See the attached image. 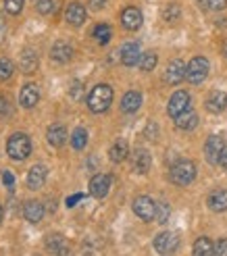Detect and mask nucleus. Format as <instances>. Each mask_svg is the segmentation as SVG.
<instances>
[{
  "label": "nucleus",
  "mask_w": 227,
  "mask_h": 256,
  "mask_svg": "<svg viewBox=\"0 0 227 256\" xmlns=\"http://www.w3.org/2000/svg\"><path fill=\"white\" fill-rule=\"evenodd\" d=\"M38 65H40V60H38V52L34 48H23V52L19 56V67L23 73H34L38 71Z\"/></svg>",
  "instance_id": "obj_18"
},
{
  "label": "nucleus",
  "mask_w": 227,
  "mask_h": 256,
  "mask_svg": "<svg viewBox=\"0 0 227 256\" xmlns=\"http://www.w3.org/2000/svg\"><path fill=\"white\" fill-rule=\"evenodd\" d=\"M46 182V167L44 164H34L28 173V188L30 190H40Z\"/></svg>",
  "instance_id": "obj_20"
},
{
  "label": "nucleus",
  "mask_w": 227,
  "mask_h": 256,
  "mask_svg": "<svg viewBox=\"0 0 227 256\" xmlns=\"http://www.w3.org/2000/svg\"><path fill=\"white\" fill-rule=\"evenodd\" d=\"M71 56H73V48L67 42H54L52 48H50V58H52L54 62H58V65L69 62Z\"/></svg>",
  "instance_id": "obj_15"
},
{
  "label": "nucleus",
  "mask_w": 227,
  "mask_h": 256,
  "mask_svg": "<svg viewBox=\"0 0 227 256\" xmlns=\"http://www.w3.org/2000/svg\"><path fill=\"white\" fill-rule=\"evenodd\" d=\"M67 130L62 125H50L48 127V132H46V140H48V144L50 146H54V148H60L62 144L67 142Z\"/></svg>",
  "instance_id": "obj_19"
},
{
  "label": "nucleus",
  "mask_w": 227,
  "mask_h": 256,
  "mask_svg": "<svg viewBox=\"0 0 227 256\" xmlns=\"http://www.w3.org/2000/svg\"><path fill=\"white\" fill-rule=\"evenodd\" d=\"M110 184H112L110 175H104V173L94 175L92 182H90V194L94 198H104L108 194V190H110Z\"/></svg>",
  "instance_id": "obj_13"
},
{
  "label": "nucleus",
  "mask_w": 227,
  "mask_h": 256,
  "mask_svg": "<svg viewBox=\"0 0 227 256\" xmlns=\"http://www.w3.org/2000/svg\"><path fill=\"white\" fill-rule=\"evenodd\" d=\"M92 36H94V40L98 42V44H108L110 42V38H112V30H110V25H106V23H98L96 28H94V32H92Z\"/></svg>",
  "instance_id": "obj_27"
},
{
  "label": "nucleus",
  "mask_w": 227,
  "mask_h": 256,
  "mask_svg": "<svg viewBox=\"0 0 227 256\" xmlns=\"http://www.w3.org/2000/svg\"><path fill=\"white\" fill-rule=\"evenodd\" d=\"M82 198V194H75V196H71V198H67V206H75L78 204V200Z\"/></svg>",
  "instance_id": "obj_43"
},
{
  "label": "nucleus",
  "mask_w": 227,
  "mask_h": 256,
  "mask_svg": "<svg viewBox=\"0 0 227 256\" xmlns=\"http://www.w3.org/2000/svg\"><path fill=\"white\" fill-rule=\"evenodd\" d=\"M6 152L12 160H25L32 154V140L25 134H12L6 142Z\"/></svg>",
  "instance_id": "obj_2"
},
{
  "label": "nucleus",
  "mask_w": 227,
  "mask_h": 256,
  "mask_svg": "<svg viewBox=\"0 0 227 256\" xmlns=\"http://www.w3.org/2000/svg\"><path fill=\"white\" fill-rule=\"evenodd\" d=\"M128 154H130V146H128L125 140H117L108 150V158L112 162H123L125 158H128Z\"/></svg>",
  "instance_id": "obj_25"
},
{
  "label": "nucleus",
  "mask_w": 227,
  "mask_h": 256,
  "mask_svg": "<svg viewBox=\"0 0 227 256\" xmlns=\"http://www.w3.org/2000/svg\"><path fill=\"white\" fill-rule=\"evenodd\" d=\"M67 242H65V238H62L60 234H48L46 236V240H44V246H46V250H50V252H54V254H58V250L65 246Z\"/></svg>",
  "instance_id": "obj_28"
},
{
  "label": "nucleus",
  "mask_w": 227,
  "mask_h": 256,
  "mask_svg": "<svg viewBox=\"0 0 227 256\" xmlns=\"http://www.w3.org/2000/svg\"><path fill=\"white\" fill-rule=\"evenodd\" d=\"M134 212L146 223L152 221L156 216V202L152 198H148V196H138L134 200Z\"/></svg>",
  "instance_id": "obj_6"
},
{
  "label": "nucleus",
  "mask_w": 227,
  "mask_h": 256,
  "mask_svg": "<svg viewBox=\"0 0 227 256\" xmlns=\"http://www.w3.org/2000/svg\"><path fill=\"white\" fill-rule=\"evenodd\" d=\"M44 204L42 202H38V200H28L25 202V206H23V214H25V219H28L30 223H40L44 219Z\"/></svg>",
  "instance_id": "obj_17"
},
{
  "label": "nucleus",
  "mask_w": 227,
  "mask_h": 256,
  "mask_svg": "<svg viewBox=\"0 0 227 256\" xmlns=\"http://www.w3.org/2000/svg\"><path fill=\"white\" fill-rule=\"evenodd\" d=\"M190 104H192V98L188 92H184V90H180V92H175L171 98H169V104H167V112L169 117H180L182 112L190 110Z\"/></svg>",
  "instance_id": "obj_5"
},
{
  "label": "nucleus",
  "mask_w": 227,
  "mask_h": 256,
  "mask_svg": "<svg viewBox=\"0 0 227 256\" xmlns=\"http://www.w3.org/2000/svg\"><path fill=\"white\" fill-rule=\"evenodd\" d=\"M0 221H2V206H0Z\"/></svg>",
  "instance_id": "obj_47"
},
{
  "label": "nucleus",
  "mask_w": 227,
  "mask_h": 256,
  "mask_svg": "<svg viewBox=\"0 0 227 256\" xmlns=\"http://www.w3.org/2000/svg\"><path fill=\"white\" fill-rule=\"evenodd\" d=\"M36 8L42 12V15H50L58 8V2L56 0H36Z\"/></svg>",
  "instance_id": "obj_32"
},
{
  "label": "nucleus",
  "mask_w": 227,
  "mask_h": 256,
  "mask_svg": "<svg viewBox=\"0 0 227 256\" xmlns=\"http://www.w3.org/2000/svg\"><path fill=\"white\" fill-rule=\"evenodd\" d=\"M169 214H171L169 204H167V202H156V216H154V219H156L160 225L169 221Z\"/></svg>",
  "instance_id": "obj_33"
},
{
  "label": "nucleus",
  "mask_w": 227,
  "mask_h": 256,
  "mask_svg": "<svg viewBox=\"0 0 227 256\" xmlns=\"http://www.w3.org/2000/svg\"><path fill=\"white\" fill-rule=\"evenodd\" d=\"M65 21L73 28H80V25L86 21V6L82 2H71L65 10Z\"/></svg>",
  "instance_id": "obj_16"
},
{
  "label": "nucleus",
  "mask_w": 227,
  "mask_h": 256,
  "mask_svg": "<svg viewBox=\"0 0 227 256\" xmlns=\"http://www.w3.org/2000/svg\"><path fill=\"white\" fill-rule=\"evenodd\" d=\"M219 164H221V167H227V146L223 148V152H221V156H219Z\"/></svg>",
  "instance_id": "obj_42"
},
{
  "label": "nucleus",
  "mask_w": 227,
  "mask_h": 256,
  "mask_svg": "<svg viewBox=\"0 0 227 256\" xmlns=\"http://www.w3.org/2000/svg\"><path fill=\"white\" fill-rule=\"evenodd\" d=\"M150 164H152V158H150L148 150H144V148H136V150H134V154H132V167H134V171H136V173H140V175H144V173H148Z\"/></svg>",
  "instance_id": "obj_14"
},
{
  "label": "nucleus",
  "mask_w": 227,
  "mask_h": 256,
  "mask_svg": "<svg viewBox=\"0 0 227 256\" xmlns=\"http://www.w3.org/2000/svg\"><path fill=\"white\" fill-rule=\"evenodd\" d=\"M142 21H144V19H142L140 8H136V6L123 8V12H121V23H123L125 30H130V32L140 30V28H142Z\"/></svg>",
  "instance_id": "obj_10"
},
{
  "label": "nucleus",
  "mask_w": 227,
  "mask_h": 256,
  "mask_svg": "<svg viewBox=\"0 0 227 256\" xmlns=\"http://www.w3.org/2000/svg\"><path fill=\"white\" fill-rule=\"evenodd\" d=\"M110 102H112V88L108 84H98L92 88L90 96H88V108L100 114V112L108 110Z\"/></svg>",
  "instance_id": "obj_1"
},
{
  "label": "nucleus",
  "mask_w": 227,
  "mask_h": 256,
  "mask_svg": "<svg viewBox=\"0 0 227 256\" xmlns=\"http://www.w3.org/2000/svg\"><path fill=\"white\" fill-rule=\"evenodd\" d=\"M215 256H227V238H221L215 246Z\"/></svg>",
  "instance_id": "obj_36"
},
{
  "label": "nucleus",
  "mask_w": 227,
  "mask_h": 256,
  "mask_svg": "<svg viewBox=\"0 0 227 256\" xmlns=\"http://www.w3.org/2000/svg\"><path fill=\"white\" fill-rule=\"evenodd\" d=\"M196 177V164L192 160H180L171 167V182L175 186H188Z\"/></svg>",
  "instance_id": "obj_3"
},
{
  "label": "nucleus",
  "mask_w": 227,
  "mask_h": 256,
  "mask_svg": "<svg viewBox=\"0 0 227 256\" xmlns=\"http://www.w3.org/2000/svg\"><path fill=\"white\" fill-rule=\"evenodd\" d=\"M227 108V94L225 92H210L206 98V110L210 112H223Z\"/></svg>",
  "instance_id": "obj_23"
},
{
  "label": "nucleus",
  "mask_w": 227,
  "mask_h": 256,
  "mask_svg": "<svg viewBox=\"0 0 227 256\" xmlns=\"http://www.w3.org/2000/svg\"><path fill=\"white\" fill-rule=\"evenodd\" d=\"M142 106V94L140 92H128L123 98H121V110L123 112H128V114H132V112H136L138 108Z\"/></svg>",
  "instance_id": "obj_22"
},
{
  "label": "nucleus",
  "mask_w": 227,
  "mask_h": 256,
  "mask_svg": "<svg viewBox=\"0 0 227 256\" xmlns=\"http://www.w3.org/2000/svg\"><path fill=\"white\" fill-rule=\"evenodd\" d=\"M206 6L210 10H223L227 6V0H206Z\"/></svg>",
  "instance_id": "obj_37"
},
{
  "label": "nucleus",
  "mask_w": 227,
  "mask_h": 256,
  "mask_svg": "<svg viewBox=\"0 0 227 256\" xmlns=\"http://www.w3.org/2000/svg\"><path fill=\"white\" fill-rule=\"evenodd\" d=\"M56 256H71V248L65 244V246H62V248L58 250V254H56Z\"/></svg>",
  "instance_id": "obj_45"
},
{
  "label": "nucleus",
  "mask_w": 227,
  "mask_h": 256,
  "mask_svg": "<svg viewBox=\"0 0 227 256\" xmlns=\"http://www.w3.org/2000/svg\"><path fill=\"white\" fill-rule=\"evenodd\" d=\"M215 254V246L208 238H198L194 242V256H212Z\"/></svg>",
  "instance_id": "obj_26"
},
{
  "label": "nucleus",
  "mask_w": 227,
  "mask_h": 256,
  "mask_svg": "<svg viewBox=\"0 0 227 256\" xmlns=\"http://www.w3.org/2000/svg\"><path fill=\"white\" fill-rule=\"evenodd\" d=\"M23 2L25 0H4V8L8 15H19L23 10Z\"/></svg>",
  "instance_id": "obj_35"
},
{
  "label": "nucleus",
  "mask_w": 227,
  "mask_h": 256,
  "mask_svg": "<svg viewBox=\"0 0 227 256\" xmlns=\"http://www.w3.org/2000/svg\"><path fill=\"white\" fill-rule=\"evenodd\" d=\"M156 136H158L156 123H148V127H146V138H148V140H156Z\"/></svg>",
  "instance_id": "obj_39"
},
{
  "label": "nucleus",
  "mask_w": 227,
  "mask_h": 256,
  "mask_svg": "<svg viewBox=\"0 0 227 256\" xmlns=\"http://www.w3.org/2000/svg\"><path fill=\"white\" fill-rule=\"evenodd\" d=\"M12 73H15L12 60L6 58V56H0V82H8L12 78Z\"/></svg>",
  "instance_id": "obj_30"
},
{
  "label": "nucleus",
  "mask_w": 227,
  "mask_h": 256,
  "mask_svg": "<svg viewBox=\"0 0 227 256\" xmlns=\"http://www.w3.org/2000/svg\"><path fill=\"white\" fill-rule=\"evenodd\" d=\"M206 202L212 212H225L227 210V190H215Z\"/></svg>",
  "instance_id": "obj_21"
},
{
  "label": "nucleus",
  "mask_w": 227,
  "mask_h": 256,
  "mask_svg": "<svg viewBox=\"0 0 227 256\" xmlns=\"http://www.w3.org/2000/svg\"><path fill=\"white\" fill-rule=\"evenodd\" d=\"M180 248V238L175 236L173 232H162L154 238V250L158 254H173L175 250Z\"/></svg>",
  "instance_id": "obj_7"
},
{
  "label": "nucleus",
  "mask_w": 227,
  "mask_h": 256,
  "mask_svg": "<svg viewBox=\"0 0 227 256\" xmlns=\"http://www.w3.org/2000/svg\"><path fill=\"white\" fill-rule=\"evenodd\" d=\"M175 125H178V130H182V132H190L198 125V114L194 110H186L180 117H175Z\"/></svg>",
  "instance_id": "obj_24"
},
{
  "label": "nucleus",
  "mask_w": 227,
  "mask_h": 256,
  "mask_svg": "<svg viewBox=\"0 0 227 256\" xmlns=\"http://www.w3.org/2000/svg\"><path fill=\"white\" fill-rule=\"evenodd\" d=\"M156 60H158V58H156V54H154V52H144L138 65H140V69H142V71H152V69L156 67Z\"/></svg>",
  "instance_id": "obj_31"
},
{
  "label": "nucleus",
  "mask_w": 227,
  "mask_h": 256,
  "mask_svg": "<svg viewBox=\"0 0 227 256\" xmlns=\"http://www.w3.org/2000/svg\"><path fill=\"white\" fill-rule=\"evenodd\" d=\"M186 69H188V65L184 60H180V58L171 60L167 65V69H165V82L171 84V86H178L180 82L186 80Z\"/></svg>",
  "instance_id": "obj_9"
},
{
  "label": "nucleus",
  "mask_w": 227,
  "mask_h": 256,
  "mask_svg": "<svg viewBox=\"0 0 227 256\" xmlns=\"http://www.w3.org/2000/svg\"><path fill=\"white\" fill-rule=\"evenodd\" d=\"M104 4H106V0H90V8H94V10L104 8Z\"/></svg>",
  "instance_id": "obj_41"
},
{
  "label": "nucleus",
  "mask_w": 227,
  "mask_h": 256,
  "mask_svg": "<svg viewBox=\"0 0 227 256\" xmlns=\"http://www.w3.org/2000/svg\"><path fill=\"white\" fill-rule=\"evenodd\" d=\"M69 96H71L73 100H82V84H80V82H75V84L71 86Z\"/></svg>",
  "instance_id": "obj_38"
},
{
  "label": "nucleus",
  "mask_w": 227,
  "mask_h": 256,
  "mask_svg": "<svg viewBox=\"0 0 227 256\" xmlns=\"http://www.w3.org/2000/svg\"><path fill=\"white\" fill-rule=\"evenodd\" d=\"M86 144H88V132L84 130V127H78V130L73 132V136H71V146L75 150H84Z\"/></svg>",
  "instance_id": "obj_29"
},
{
  "label": "nucleus",
  "mask_w": 227,
  "mask_h": 256,
  "mask_svg": "<svg viewBox=\"0 0 227 256\" xmlns=\"http://www.w3.org/2000/svg\"><path fill=\"white\" fill-rule=\"evenodd\" d=\"M19 102L23 108H34L40 102V90L36 84H25L19 92Z\"/></svg>",
  "instance_id": "obj_12"
},
{
  "label": "nucleus",
  "mask_w": 227,
  "mask_h": 256,
  "mask_svg": "<svg viewBox=\"0 0 227 256\" xmlns=\"http://www.w3.org/2000/svg\"><path fill=\"white\" fill-rule=\"evenodd\" d=\"M119 56H121V62L125 67H134L140 62L142 54H140V46H138L136 42H128V44H123L121 50H119Z\"/></svg>",
  "instance_id": "obj_11"
},
{
  "label": "nucleus",
  "mask_w": 227,
  "mask_h": 256,
  "mask_svg": "<svg viewBox=\"0 0 227 256\" xmlns=\"http://www.w3.org/2000/svg\"><path fill=\"white\" fill-rule=\"evenodd\" d=\"M2 182H4V186H6L8 190H12V186H15V177H12L8 171H4V173H2Z\"/></svg>",
  "instance_id": "obj_40"
},
{
  "label": "nucleus",
  "mask_w": 227,
  "mask_h": 256,
  "mask_svg": "<svg viewBox=\"0 0 227 256\" xmlns=\"http://www.w3.org/2000/svg\"><path fill=\"white\" fill-rule=\"evenodd\" d=\"M225 140L223 136H210L206 140V144H204V154H206V160L212 162V164H219V156H221V152L225 148Z\"/></svg>",
  "instance_id": "obj_8"
},
{
  "label": "nucleus",
  "mask_w": 227,
  "mask_h": 256,
  "mask_svg": "<svg viewBox=\"0 0 227 256\" xmlns=\"http://www.w3.org/2000/svg\"><path fill=\"white\" fill-rule=\"evenodd\" d=\"M208 60L204 56H194L190 62H188V69H186V80L198 86V84H202L206 80V75H208Z\"/></svg>",
  "instance_id": "obj_4"
},
{
  "label": "nucleus",
  "mask_w": 227,
  "mask_h": 256,
  "mask_svg": "<svg viewBox=\"0 0 227 256\" xmlns=\"http://www.w3.org/2000/svg\"><path fill=\"white\" fill-rule=\"evenodd\" d=\"M223 54H225V56H227V40H225V42H223Z\"/></svg>",
  "instance_id": "obj_46"
},
{
  "label": "nucleus",
  "mask_w": 227,
  "mask_h": 256,
  "mask_svg": "<svg viewBox=\"0 0 227 256\" xmlns=\"http://www.w3.org/2000/svg\"><path fill=\"white\" fill-rule=\"evenodd\" d=\"M180 15H182V10H180V6L178 4H167L165 6V10H162V19L165 21H175V19H180Z\"/></svg>",
  "instance_id": "obj_34"
},
{
  "label": "nucleus",
  "mask_w": 227,
  "mask_h": 256,
  "mask_svg": "<svg viewBox=\"0 0 227 256\" xmlns=\"http://www.w3.org/2000/svg\"><path fill=\"white\" fill-rule=\"evenodd\" d=\"M6 112V98L0 94V114H4Z\"/></svg>",
  "instance_id": "obj_44"
}]
</instances>
